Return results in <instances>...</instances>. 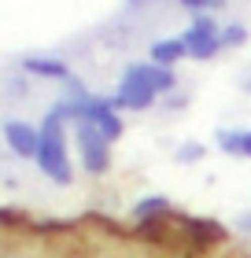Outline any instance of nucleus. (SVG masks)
Wrapping results in <instances>:
<instances>
[{"label":"nucleus","instance_id":"obj_15","mask_svg":"<svg viewBox=\"0 0 251 258\" xmlns=\"http://www.w3.org/2000/svg\"><path fill=\"white\" fill-rule=\"evenodd\" d=\"M236 229L251 236V210H240V214H236Z\"/></svg>","mask_w":251,"mask_h":258},{"label":"nucleus","instance_id":"obj_4","mask_svg":"<svg viewBox=\"0 0 251 258\" xmlns=\"http://www.w3.org/2000/svg\"><path fill=\"white\" fill-rule=\"evenodd\" d=\"M111 100H115L118 111H148V107H155L159 92H155L133 67H126V70H122V81H118V89H115Z\"/></svg>","mask_w":251,"mask_h":258},{"label":"nucleus","instance_id":"obj_14","mask_svg":"<svg viewBox=\"0 0 251 258\" xmlns=\"http://www.w3.org/2000/svg\"><path fill=\"white\" fill-rule=\"evenodd\" d=\"M240 159H251V129H240Z\"/></svg>","mask_w":251,"mask_h":258},{"label":"nucleus","instance_id":"obj_9","mask_svg":"<svg viewBox=\"0 0 251 258\" xmlns=\"http://www.w3.org/2000/svg\"><path fill=\"white\" fill-rule=\"evenodd\" d=\"M166 210H170V199H166V196H144V199L133 207V218H137V221H152V218L166 214Z\"/></svg>","mask_w":251,"mask_h":258},{"label":"nucleus","instance_id":"obj_11","mask_svg":"<svg viewBox=\"0 0 251 258\" xmlns=\"http://www.w3.org/2000/svg\"><path fill=\"white\" fill-rule=\"evenodd\" d=\"M214 140H218V148L225 151V155L240 159V129H218V133H214Z\"/></svg>","mask_w":251,"mask_h":258},{"label":"nucleus","instance_id":"obj_10","mask_svg":"<svg viewBox=\"0 0 251 258\" xmlns=\"http://www.w3.org/2000/svg\"><path fill=\"white\" fill-rule=\"evenodd\" d=\"M203 155H207V148H203L199 140H185V144H177L174 162H181V166H196V162H203Z\"/></svg>","mask_w":251,"mask_h":258},{"label":"nucleus","instance_id":"obj_2","mask_svg":"<svg viewBox=\"0 0 251 258\" xmlns=\"http://www.w3.org/2000/svg\"><path fill=\"white\" fill-rule=\"evenodd\" d=\"M74 140H78V151H81V162H85L89 173H107L111 170V144L104 140V133L92 122H74Z\"/></svg>","mask_w":251,"mask_h":258},{"label":"nucleus","instance_id":"obj_13","mask_svg":"<svg viewBox=\"0 0 251 258\" xmlns=\"http://www.w3.org/2000/svg\"><path fill=\"white\" fill-rule=\"evenodd\" d=\"M177 4L188 8V11H222L225 0H177Z\"/></svg>","mask_w":251,"mask_h":258},{"label":"nucleus","instance_id":"obj_3","mask_svg":"<svg viewBox=\"0 0 251 258\" xmlns=\"http://www.w3.org/2000/svg\"><path fill=\"white\" fill-rule=\"evenodd\" d=\"M181 44L188 59H211V55L222 52V30L214 26L211 15H196L188 22V30L181 33Z\"/></svg>","mask_w":251,"mask_h":258},{"label":"nucleus","instance_id":"obj_1","mask_svg":"<svg viewBox=\"0 0 251 258\" xmlns=\"http://www.w3.org/2000/svg\"><path fill=\"white\" fill-rule=\"evenodd\" d=\"M41 173L56 184H70L74 181V166H70V148H67V122L56 111L44 114V122L37 129V159Z\"/></svg>","mask_w":251,"mask_h":258},{"label":"nucleus","instance_id":"obj_6","mask_svg":"<svg viewBox=\"0 0 251 258\" xmlns=\"http://www.w3.org/2000/svg\"><path fill=\"white\" fill-rule=\"evenodd\" d=\"M22 74H30V78H52V81H70V78H74V70H70V63L52 59V55H26V59H22Z\"/></svg>","mask_w":251,"mask_h":258},{"label":"nucleus","instance_id":"obj_12","mask_svg":"<svg viewBox=\"0 0 251 258\" xmlns=\"http://www.w3.org/2000/svg\"><path fill=\"white\" fill-rule=\"evenodd\" d=\"M240 44H247V26L233 22V26L222 30V48H240Z\"/></svg>","mask_w":251,"mask_h":258},{"label":"nucleus","instance_id":"obj_7","mask_svg":"<svg viewBox=\"0 0 251 258\" xmlns=\"http://www.w3.org/2000/svg\"><path fill=\"white\" fill-rule=\"evenodd\" d=\"M185 59V44L181 37H159V41H152V63L155 67H170L174 63H181Z\"/></svg>","mask_w":251,"mask_h":258},{"label":"nucleus","instance_id":"obj_8","mask_svg":"<svg viewBox=\"0 0 251 258\" xmlns=\"http://www.w3.org/2000/svg\"><path fill=\"white\" fill-rule=\"evenodd\" d=\"M129 67H133L137 74L144 78L155 92H159V96H163V92H170V89L177 85V78H174V70H170V67H155V63H129Z\"/></svg>","mask_w":251,"mask_h":258},{"label":"nucleus","instance_id":"obj_5","mask_svg":"<svg viewBox=\"0 0 251 258\" xmlns=\"http://www.w3.org/2000/svg\"><path fill=\"white\" fill-rule=\"evenodd\" d=\"M4 144L11 148L15 159H37V125L26 118H8L4 129H0Z\"/></svg>","mask_w":251,"mask_h":258}]
</instances>
